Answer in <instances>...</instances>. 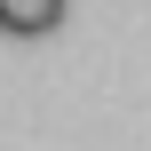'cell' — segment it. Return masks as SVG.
I'll return each instance as SVG.
<instances>
[{
    "label": "cell",
    "mask_w": 151,
    "mask_h": 151,
    "mask_svg": "<svg viewBox=\"0 0 151 151\" xmlns=\"http://www.w3.org/2000/svg\"><path fill=\"white\" fill-rule=\"evenodd\" d=\"M56 24H64V0H0V32H16V40H40Z\"/></svg>",
    "instance_id": "cell-1"
}]
</instances>
